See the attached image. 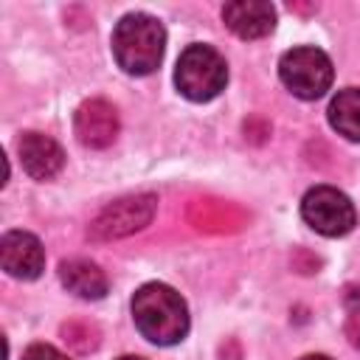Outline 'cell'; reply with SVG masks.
Masks as SVG:
<instances>
[{
  "instance_id": "277c9868",
  "label": "cell",
  "mask_w": 360,
  "mask_h": 360,
  "mask_svg": "<svg viewBox=\"0 0 360 360\" xmlns=\"http://www.w3.org/2000/svg\"><path fill=\"white\" fill-rule=\"evenodd\" d=\"M278 76L284 82V87L304 98V101H312V98H321L329 87H332V59L315 48V45H298V48H290L281 62H278Z\"/></svg>"
},
{
  "instance_id": "52a82bcc",
  "label": "cell",
  "mask_w": 360,
  "mask_h": 360,
  "mask_svg": "<svg viewBox=\"0 0 360 360\" xmlns=\"http://www.w3.org/2000/svg\"><path fill=\"white\" fill-rule=\"evenodd\" d=\"M76 138L90 149H104L118 135V112L104 98H90L76 110L73 118Z\"/></svg>"
},
{
  "instance_id": "30bf717a",
  "label": "cell",
  "mask_w": 360,
  "mask_h": 360,
  "mask_svg": "<svg viewBox=\"0 0 360 360\" xmlns=\"http://www.w3.org/2000/svg\"><path fill=\"white\" fill-rule=\"evenodd\" d=\"M59 278L62 284L76 292L79 298H87V301H98L107 295V276L98 264L87 262V259H70V262H62L59 264Z\"/></svg>"
},
{
  "instance_id": "7a4b0ae2",
  "label": "cell",
  "mask_w": 360,
  "mask_h": 360,
  "mask_svg": "<svg viewBox=\"0 0 360 360\" xmlns=\"http://www.w3.org/2000/svg\"><path fill=\"white\" fill-rule=\"evenodd\" d=\"M166 48V31L152 14H127L118 20L112 31V56L118 68L129 76H146L152 73Z\"/></svg>"
},
{
  "instance_id": "5b68a950",
  "label": "cell",
  "mask_w": 360,
  "mask_h": 360,
  "mask_svg": "<svg viewBox=\"0 0 360 360\" xmlns=\"http://www.w3.org/2000/svg\"><path fill=\"white\" fill-rule=\"evenodd\" d=\"M301 217L312 231H318L323 236H343L357 222L354 202L332 186L309 188L301 200Z\"/></svg>"
},
{
  "instance_id": "8fae6325",
  "label": "cell",
  "mask_w": 360,
  "mask_h": 360,
  "mask_svg": "<svg viewBox=\"0 0 360 360\" xmlns=\"http://www.w3.org/2000/svg\"><path fill=\"white\" fill-rule=\"evenodd\" d=\"M152 208H155V200L152 197L118 200L115 205H110L104 211V217L98 219V225L107 228V233H127V231H135V228L146 225L149 217H152Z\"/></svg>"
},
{
  "instance_id": "8992f818",
  "label": "cell",
  "mask_w": 360,
  "mask_h": 360,
  "mask_svg": "<svg viewBox=\"0 0 360 360\" xmlns=\"http://www.w3.org/2000/svg\"><path fill=\"white\" fill-rule=\"evenodd\" d=\"M0 264L8 276L31 281L45 267V250L42 242L28 231H8L0 239Z\"/></svg>"
},
{
  "instance_id": "5bb4252c",
  "label": "cell",
  "mask_w": 360,
  "mask_h": 360,
  "mask_svg": "<svg viewBox=\"0 0 360 360\" xmlns=\"http://www.w3.org/2000/svg\"><path fill=\"white\" fill-rule=\"evenodd\" d=\"M346 338L354 349H360V307L352 309V315L346 318Z\"/></svg>"
},
{
  "instance_id": "6da1fadb",
  "label": "cell",
  "mask_w": 360,
  "mask_h": 360,
  "mask_svg": "<svg viewBox=\"0 0 360 360\" xmlns=\"http://www.w3.org/2000/svg\"><path fill=\"white\" fill-rule=\"evenodd\" d=\"M132 321L146 340L158 346H174L188 332V307L169 284L149 281L132 295Z\"/></svg>"
},
{
  "instance_id": "7c38bea8",
  "label": "cell",
  "mask_w": 360,
  "mask_h": 360,
  "mask_svg": "<svg viewBox=\"0 0 360 360\" xmlns=\"http://www.w3.org/2000/svg\"><path fill=\"white\" fill-rule=\"evenodd\" d=\"M329 124L338 135L360 141V87H346L329 101Z\"/></svg>"
},
{
  "instance_id": "2e32d148",
  "label": "cell",
  "mask_w": 360,
  "mask_h": 360,
  "mask_svg": "<svg viewBox=\"0 0 360 360\" xmlns=\"http://www.w3.org/2000/svg\"><path fill=\"white\" fill-rule=\"evenodd\" d=\"M118 360H141V357H129V354H127V357H118Z\"/></svg>"
},
{
  "instance_id": "9c48e42d",
  "label": "cell",
  "mask_w": 360,
  "mask_h": 360,
  "mask_svg": "<svg viewBox=\"0 0 360 360\" xmlns=\"http://www.w3.org/2000/svg\"><path fill=\"white\" fill-rule=\"evenodd\" d=\"M225 25L242 37V39H259L273 31L276 25V8L262 0H236L222 8Z\"/></svg>"
},
{
  "instance_id": "4fadbf2b",
  "label": "cell",
  "mask_w": 360,
  "mask_h": 360,
  "mask_svg": "<svg viewBox=\"0 0 360 360\" xmlns=\"http://www.w3.org/2000/svg\"><path fill=\"white\" fill-rule=\"evenodd\" d=\"M22 360H70L68 354H62L56 346L51 343H31L25 352H22Z\"/></svg>"
},
{
  "instance_id": "3957f363",
  "label": "cell",
  "mask_w": 360,
  "mask_h": 360,
  "mask_svg": "<svg viewBox=\"0 0 360 360\" xmlns=\"http://www.w3.org/2000/svg\"><path fill=\"white\" fill-rule=\"evenodd\" d=\"M174 84L188 101H211L228 84V65L211 45H188L177 59Z\"/></svg>"
},
{
  "instance_id": "ba28073f",
  "label": "cell",
  "mask_w": 360,
  "mask_h": 360,
  "mask_svg": "<svg viewBox=\"0 0 360 360\" xmlns=\"http://www.w3.org/2000/svg\"><path fill=\"white\" fill-rule=\"evenodd\" d=\"M17 152H20L22 169L34 180H51L65 163L62 146L53 138L42 135V132H25L20 138V143H17Z\"/></svg>"
},
{
  "instance_id": "9a60e30c",
  "label": "cell",
  "mask_w": 360,
  "mask_h": 360,
  "mask_svg": "<svg viewBox=\"0 0 360 360\" xmlns=\"http://www.w3.org/2000/svg\"><path fill=\"white\" fill-rule=\"evenodd\" d=\"M301 360H332V357H326V354H307V357H301Z\"/></svg>"
}]
</instances>
